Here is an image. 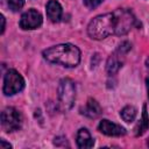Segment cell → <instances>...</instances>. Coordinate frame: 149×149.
Wrapping results in <instances>:
<instances>
[{"label": "cell", "mask_w": 149, "mask_h": 149, "mask_svg": "<svg viewBox=\"0 0 149 149\" xmlns=\"http://www.w3.org/2000/svg\"><path fill=\"white\" fill-rule=\"evenodd\" d=\"M98 129L102 134L108 135V136H121V135L126 134V129L123 127H121L120 125H116L107 119H104L99 122Z\"/></svg>", "instance_id": "ba28073f"}, {"label": "cell", "mask_w": 149, "mask_h": 149, "mask_svg": "<svg viewBox=\"0 0 149 149\" xmlns=\"http://www.w3.org/2000/svg\"><path fill=\"white\" fill-rule=\"evenodd\" d=\"M5 148H12V144H9V143H7L5 140H1L0 141V149H5Z\"/></svg>", "instance_id": "ac0fdd59"}, {"label": "cell", "mask_w": 149, "mask_h": 149, "mask_svg": "<svg viewBox=\"0 0 149 149\" xmlns=\"http://www.w3.org/2000/svg\"><path fill=\"white\" fill-rule=\"evenodd\" d=\"M136 112L137 111L134 106H126L121 109L120 115L126 122H132V121H134V119L136 116Z\"/></svg>", "instance_id": "5bb4252c"}, {"label": "cell", "mask_w": 149, "mask_h": 149, "mask_svg": "<svg viewBox=\"0 0 149 149\" xmlns=\"http://www.w3.org/2000/svg\"><path fill=\"white\" fill-rule=\"evenodd\" d=\"M22 125V116L14 107H6L1 113V126L5 132L12 133L19 130Z\"/></svg>", "instance_id": "5b68a950"}, {"label": "cell", "mask_w": 149, "mask_h": 149, "mask_svg": "<svg viewBox=\"0 0 149 149\" xmlns=\"http://www.w3.org/2000/svg\"><path fill=\"white\" fill-rule=\"evenodd\" d=\"M42 24V15L36 9H28L21 15L20 19V27L26 30L36 29Z\"/></svg>", "instance_id": "52a82bcc"}, {"label": "cell", "mask_w": 149, "mask_h": 149, "mask_svg": "<svg viewBox=\"0 0 149 149\" xmlns=\"http://www.w3.org/2000/svg\"><path fill=\"white\" fill-rule=\"evenodd\" d=\"M1 22H2V24H1V34H2L3 30H5V17H3V15H1Z\"/></svg>", "instance_id": "d6986e66"}, {"label": "cell", "mask_w": 149, "mask_h": 149, "mask_svg": "<svg viewBox=\"0 0 149 149\" xmlns=\"http://www.w3.org/2000/svg\"><path fill=\"white\" fill-rule=\"evenodd\" d=\"M24 5V0H8V7L13 12L20 10Z\"/></svg>", "instance_id": "9a60e30c"}, {"label": "cell", "mask_w": 149, "mask_h": 149, "mask_svg": "<svg viewBox=\"0 0 149 149\" xmlns=\"http://www.w3.org/2000/svg\"><path fill=\"white\" fill-rule=\"evenodd\" d=\"M130 49H132V44L128 41H123V42H121V44L119 45V48H118L116 51L119 54H121V55H126Z\"/></svg>", "instance_id": "2e32d148"}, {"label": "cell", "mask_w": 149, "mask_h": 149, "mask_svg": "<svg viewBox=\"0 0 149 149\" xmlns=\"http://www.w3.org/2000/svg\"><path fill=\"white\" fill-rule=\"evenodd\" d=\"M146 83H147V91H148V98H149V77L146 79Z\"/></svg>", "instance_id": "ffe728a7"}, {"label": "cell", "mask_w": 149, "mask_h": 149, "mask_svg": "<svg viewBox=\"0 0 149 149\" xmlns=\"http://www.w3.org/2000/svg\"><path fill=\"white\" fill-rule=\"evenodd\" d=\"M87 34L93 40H104L115 34V19L113 13L95 16L87 26Z\"/></svg>", "instance_id": "7a4b0ae2"}, {"label": "cell", "mask_w": 149, "mask_h": 149, "mask_svg": "<svg viewBox=\"0 0 149 149\" xmlns=\"http://www.w3.org/2000/svg\"><path fill=\"white\" fill-rule=\"evenodd\" d=\"M23 87H24V80L22 76L17 71L9 69L3 77V87H2L3 93L6 95H13L15 93H19Z\"/></svg>", "instance_id": "8992f818"}, {"label": "cell", "mask_w": 149, "mask_h": 149, "mask_svg": "<svg viewBox=\"0 0 149 149\" xmlns=\"http://www.w3.org/2000/svg\"><path fill=\"white\" fill-rule=\"evenodd\" d=\"M76 99L74 83L70 78H63L58 85V105L62 111H69Z\"/></svg>", "instance_id": "3957f363"}, {"label": "cell", "mask_w": 149, "mask_h": 149, "mask_svg": "<svg viewBox=\"0 0 149 149\" xmlns=\"http://www.w3.org/2000/svg\"><path fill=\"white\" fill-rule=\"evenodd\" d=\"M113 14L115 19V35L118 36L126 35L136 23L134 14L128 9L119 8L113 12Z\"/></svg>", "instance_id": "277c9868"}, {"label": "cell", "mask_w": 149, "mask_h": 149, "mask_svg": "<svg viewBox=\"0 0 149 149\" xmlns=\"http://www.w3.org/2000/svg\"><path fill=\"white\" fill-rule=\"evenodd\" d=\"M149 127V118H148V114H147V107L146 105L143 106V114H142V119L141 121L139 122L137 127L135 128V135L139 136V135H142Z\"/></svg>", "instance_id": "4fadbf2b"}, {"label": "cell", "mask_w": 149, "mask_h": 149, "mask_svg": "<svg viewBox=\"0 0 149 149\" xmlns=\"http://www.w3.org/2000/svg\"><path fill=\"white\" fill-rule=\"evenodd\" d=\"M81 114H84L87 118L95 119L101 114V107L95 99L90 98L87 100L86 105L84 106V108H81Z\"/></svg>", "instance_id": "9c48e42d"}, {"label": "cell", "mask_w": 149, "mask_h": 149, "mask_svg": "<svg viewBox=\"0 0 149 149\" xmlns=\"http://www.w3.org/2000/svg\"><path fill=\"white\" fill-rule=\"evenodd\" d=\"M62 6L56 0H49L47 3V15L52 22H57L62 17Z\"/></svg>", "instance_id": "7c38bea8"}, {"label": "cell", "mask_w": 149, "mask_h": 149, "mask_svg": "<svg viewBox=\"0 0 149 149\" xmlns=\"http://www.w3.org/2000/svg\"><path fill=\"white\" fill-rule=\"evenodd\" d=\"M43 57L51 63L61 64L66 68L77 66L80 62V50L70 43L57 44L43 51Z\"/></svg>", "instance_id": "6da1fadb"}, {"label": "cell", "mask_w": 149, "mask_h": 149, "mask_svg": "<svg viewBox=\"0 0 149 149\" xmlns=\"http://www.w3.org/2000/svg\"><path fill=\"white\" fill-rule=\"evenodd\" d=\"M122 56L123 55L115 51L114 54H112L108 57L107 63H106V71L108 74H114L119 71V69L122 66V59H121Z\"/></svg>", "instance_id": "8fae6325"}, {"label": "cell", "mask_w": 149, "mask_h": 149, "mask_svg": "<svg viewBox=\"0 0 149 149\" xmlns=\"http://www.w3.org/2000/svg\"><path fill=\"white\" fill-rule=\"evenodd\" d=\"M146 65H147V69L149 70V57L146 59Z\"/></svg>", "instance_id": "44dd1931"}, {"label": "cell", "mask_w": 149, "mask_h": 149, "mask_svg": "<svg viewBox=\"0 0 149 149\" xmlns=\"http://www.w3.org/2000/svg\"><path fill=\"white\" fill-rule=\"evenodd\" d=\"M102 2V0H84V3L88 8H95Z\"/></svg>", "instance_id": "e0dca14e"}, {"label": "cell", "mask_w": 149, "mask_h": 149, "mask_svg": "<svg viewBox=\"0 0 149 149\" xmlns=\"http://www.w3.org/2000/svg\"><path fill=\"white\" fill-rule=\"evenodd\" d=\"M94 144V140L92 139L90 132L86 128H80L77 133V146L80 149L92 148Z\"/></svg>", "instance_id": "30bf717a"}]
</instances>
